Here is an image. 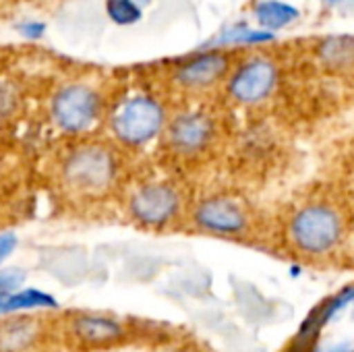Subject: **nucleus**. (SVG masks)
Segmentation results:
<instances>
[{"instance_id": "1", "label": "nucleus", "mask_w": 354, "mask_h": 352, "mask_svg": "<svg viewBox=\"0 0 354 352\" xmlns=\"http://www.w3.org/2000/svg\"><path fill=\"white\" fill-rule=\"evenodd\" d=\"M56 178L75 201H100L124 178V156L114 141L83 139L68 147L58 162Z\"/></svg>"}, {"instance_id": "2", "label": "nucleus", "mask_w": 354, "mask_h": 352, "mask_svg": "<svg viewBox=\"0 0 354 352\" xmlns=\"http://www.w3.org/2000/svg\"><path fill=\"white\" fill-rule=\"evenodd\" d=\"M346 237V218L330 201H309L295 210L286 224L290 247L311 259L328 257Z\"/></svg>"}, {"instance_id": "3", "label": "nucleus", "mask_w": 354, "mask_h": 352, "mask_svg": "<svg viewBox=\"0 0 354 352\" xmlns=\"http://www.w3.org/2000/svg\"><path fill=\"white\" fill-rule=\"evenodd\" d=\"M168 120L166 106L156 95L133 93L112 108L108 129L120 149H143L164 135Z\"/></svg>"}, {"instance_id": "4", "label": "nucleus", "mask_w": 354, "mask_h": 352, "mask_svg": "<svg viewBox=\"0 0 354 352\" xmlns=\"http://www.w3.org/2000/svg\"><path fill=\"white\" fill-rule=\"evenodd\" d=\"M187 201L183 189L164 178L145 180L127 197V216L133 224L145 230H168L185 216Z\"/></svg>"}, {"instance_id": "5", "label": "nucleus", "mask_w": 354, "mask_h": 352, "mask_svg": "<svg viewBox=\"0 0 354 352\" xmlns=\"http://www.w3.org/2000/svg\"><path fill=\"white\" fill-rule=\"evenodd\" d=\"M58 336L75 351H110L133 338L124 319L104 311H71L58 319Z\"/></svg>"}, {"instance_id": "6", "label": "nucleus", "mask_w": 354, "mask_h": 352, "mask_svg": "<svg viewBox=\"0 0 354 352\" xmlns=\"http://www.w3.org/2000/svg\"><path fill=\"white\" fill-rule=\"evenodd\" d=\"M218 137V122L205 110H183L174 114L162 135L166 151L183 162H193L212 149Z\"/></svg>"}, {"instance_id": "7", "label": "nucleus", "mask_w": 354, "mask_h": 352, "mask_svg": "<svg viewBox=\"0 0 354 352\" xmlns=\"http://www.w3.org/2000/svg\"><path fill=\"white\" fill-rule=\"evenodd\" d=\"M104 114L102 95L83 83H71L60 87L50 102L52 122L66 135L89 133Z\"/></svg>"}, {"instance_id": "8", "label": "nucleus", "mask_w": 354, "mask_h": 352, "mask_svg": "<svg viewBox=\"0 0 354 352\" xmlns=\"http://www.w3.org/2000/svg\"><path fill=\"white\" fill-rule=\"evenodd\" d=\"M189 220L195 230L218 239H239L251 228L249 210L230 195H207L199 199L191 207Z\"/></svg>"}, {"instance_id": "9", "label": "nucleus", "mask_w": 354, "mask_h": 352, "mask_svg": "<svg viewBox=\"0 0 354 352\" xmlns=\"http://www.w3.org/2000/svg\"><path fill=\"white\" fill-rule=\"evenodd\" d=\"M280 81L278 64L268 56H251L230 71L226 93L241 106H257L272 98Z\"/></svg>"}, {"instance_id": "10", "label": "nucleus", "mask_w": 354, "mask_h": 352, "mask_svg": "<svg viewBox=\"0 0 354 352\" xmlns=\"http://www.w3.org/2000/svg\"><path fill=\"white\" fill-rule=\"evenodd\" d=\"M58 338V319L41 315L0 317V352H46Z\"/></svg>"}, {"instance_id": "11", "label": "nucleus", "mask_w": 354, "mask_h": 352, "mask_svg": "<svg viewBox=\"0 0 354 352\" xmlns=\"http://www.w3.org/2000/svg\"><path fill=\"white\" fill-rule=\"evenodd\" d=\"M230 75V58L224 52H201L178 64L174 81L187 91H205Z\"/></svg>"}, {"instance_id": "12", "label": "nucleus", "mask_w": 354, "mask_h": 352, "mask_svg": "<svg viewBox=\"0 0 354 352\" xmlns=\"http://www.w3.org/2000/svg\"><path fill=\"white\" fill-rule=\"evenodd\" d=\"M58 301L54 295L39 288H19L4 297H0V317L23 315L33 311H52L58 309Z\"/></svg>"}, {"instance_id": "13", "label": "nucleus", "mask_w": 354, "mask_h": 352, "mask_svg": "<svg viewBox=\"0 0 354 352\" xmlns=\"http://www.w3.org/2000/svg\"><path fill=\"white\" fill-rule=\"evenodd\" d=\"M253 15H255V21L259 23L261 29L276 31V29L292 25L301 17V10L288 2H282V0H261L255 4Z\"/></svg>"}, {"instance_id": "14", "label": "nucleus", "mask_w": 354, "mask_h": 352, "mask_svg": "<svg viewBox=\"0 0 354 352\" xmlns=\"http://www.w3.org/2000/svg\"><path fill=\"white\" fill-rule=\"evenodd\" d=\"M319 58L336 68L354 64V37H330L319 46Z\"/></svg>"}, {"instance_id": "15", "label": "nucleus", "mask_w": 354, "mask_h": 352, "mask_svg": "<svg viewBox=\"0 0 354 352\" xmlns=\"http://www.w3.org/2000/svg\"><path fill=\"white\" fill-rule=\"evenodd\" d=\"M274 39V33L272 31H266L261 27H247V25H236L232 27L230 31H226L220 41L222 44H263V41H272Z\"/></svg>"}, {"instance_id": "16", "label": "nucleus", "mask_w": 354, "mask_h": 352, "mask_svg": "<svg viewBox=\"0 0 354 352\" xmlns=\"http://www.w3.org/2000/svg\"><path fill=\"white\" fill-rule=\"evenodd\" d=\"M108 17L118 25H133L141 19V8L135 0H108Z\"/></svg>"}, {"instance_id": "17", "label": "nucleus", "mask_w": 354, "mask_h": 352, "mask_svg": "<svg viewBox=\"0 0 354 352\" xmlns=\"http://www.w3.org/2000/svg\"><path fill=\"white\" fill-rule=\"evenodd\" d=\"M25 284V272L19 268H10V270H0V297L23 288Z\"/></svg>"}, {"instance_id": "18", "label": "nucleus", "mask_w": 354, "mask_h": 352, "mask_svg": "<svg viewBox=\"0 0 354 352\" xmlns=\"http://www.w3.org/2000/svg\"><path fill=\"white\" fill-rule=\"evenodd\" d=\"M19 104V95H17V89L6 83V81H0V118L8 116L15 112Z\"/></svg>"}, {"instance_id": "19", "label": "nucleus", "mask_w": 354, "mask_h": 352, "mask_svg": "<svg viewBox=\"0 0 354 352\" xmlns=\"http://www.w3.org/2000/svg\"><path fill=\"white\" fill-rule=\"evenodd\" d=\"M19 247V237L15 232H2L0 234V268L10 259V255Z\"/></svg>"}, {"instance_id": "20", "label": "nucleus", "mask_w": 354, "mask_h": 352, "mask_svg": "<svg viewBox=\"0 0 354 352\" xmlns=\"http://www.w3.org/2000/svg\"><path fill=\"white\" fill-rule=\"evenodd\" d=\"M19 31H21L27 39H39V37L44 35V31H46V25H44V23H35V21H31V23L21 25V27H19Z\"/></svg>"}, {"instance_id": "21", "label": "nucleus", "mask_w": 354, "mask_h": 352, "mask_svg": "<svg viewBox=\"0 0 354 352\" xmlns=\"http://www.w3.org/2000/svg\"><path fill=\"white\" fill-rule=\"evenodd\" d=\"M317 352H354V340L338 342V344H330V346H319V351Z\"/></svg>"}, {"instance_id": "22", "label": "nucleus", "mask_w": 354, "mask_h": 352, "mask_svg": "<svg viewBox=\"0 0 354 352\" xmlns=\"http://www.w3.org/2000/svg\"><path fill=\"white\" fill-rule=\"evenodd\" d=\"M160 352H199V349L193 344H187V342H178V344H170V346L162 349Z\"/></svg>"}, {"instance_id": "23", "label": "nucleus", "mask_w": 354, "mask_h": 352, "mask_svg": "<svg viewBox=\"0 0 354 352\" xmlns=\"http://www.w3.org/2000/svg\"><path fill=\"white\" fill-rule=\"evenodd\" d=\"M334 2H336V0H334Z\"/></svg>"}]
</instances>
